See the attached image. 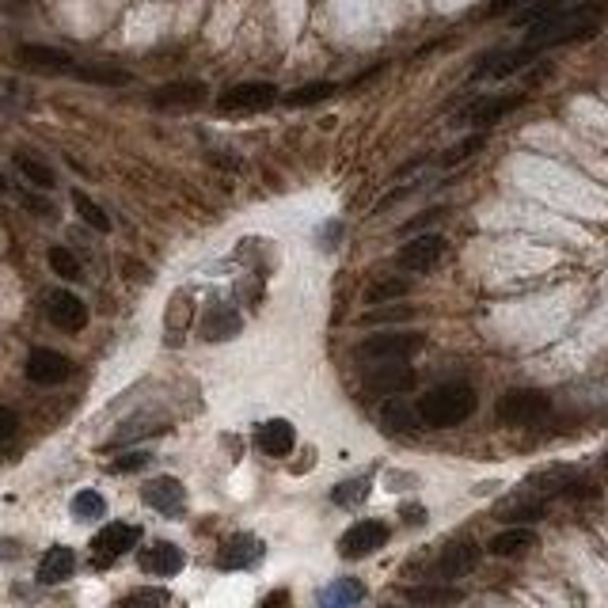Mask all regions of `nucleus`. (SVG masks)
Listing matches in <instances>:
<instances>
[{
    "label": "nucleus",
    "mask_w": 608,
    "mask_h": 608,
    "mask_svg": "<svg viewBox=\"0 0 608 608\" xmlns=\"http://www.w3.org/2000/svg\"><path fill=\"white\" fill-rule=\"evenodd\" d=\"M479 567V544L475 540H453V544H445L441 555H437V578H464V574H472Z\"/></svg>",
    "instance_id": "dca6fc26"
},
{
    "label": "nucleus",
    "mask_w": 608,
    "mask_h": 608,
    "mask_svg": "<svg viewBox=\"0 0 608 608\" xmlns=\"http://www.w3.org/2000/svg\"><path fill=\"white\" fill-rule=\"evenodd\" d=\"M407 293V282L403 278H384V282H373L365 289V301L369 304H384V301H396Z\"/></svg>",
    "instance_id": "f704fd0d"
},
{
    "label": "nucleus",
    "mask_w": 608,
    "mask_h": 608,
    "mask_svg": "<svg viewBox=\"0 0 608 608\" xmlns=\"http://www.w3.org/2000/svg\"><path fill=\"white\" fill-rule=\"evenodd\" d=\"M456 597H460L456 589H430V586L411 589V601H418V605H449Z\"/></svg>",
    "instance_id": "4c0bfd02"
},
{
    "label": "nucleus",
    "mask_w": 608,
    "mask_h": 608,
    "mask_svg": "<svg viewBox=\"0 0 608 608\" xmlns=\"http://www.w3.org/2000/svg\"><path fill=\"white\" fill-rule=\"evenodd\" d=\"M525 103V95L513 92V95H483V99H475L472 107H464L460 111V126H475V130H487V126H494V122H502L510 111H517Z\"/></svg>",
    "instance_id": "f8f14e48"
},
{
    "label": "nucleus",
    "mask_w": 608,
    "mask_h": 608,
    "mask_svg": "<svg viewBox=\"0 0 608 608\" xmlns=\"http://www.w3.org/2000/svg\"><path fill=\"white\" fill-rule=\"evenodd\" d=\"M441 259H445V236L441 232H422V236L399 247L396 255V263L403 270H411V274H430Z\"/></svg>",
    "instance_id": "1a4fd4ad"
},
{
    "label": "nucleus",
    "mask_w": 608,
    "mask_h": 608,
    "mask_svg": "<svg viewBox=\"0 0 608 608\" xmlns=\"http://www.w3.org/2000/svg\"><path fill=\"white\" fill-rule=\"evenodd\" d=\"M168 430V422H152V418H133V422H126L118 434L111 437L114 449H122V445H130V441H137V437H156Z\"/></svg>",
    "instance_id": "c85d7f7f"
},
{
    "label": "nucleus",
    "mask_w": 608,
    "mask_h": 608,
    "mask_svg": "<svg viewBox=\"0 0 608 608\" xmlns=\"http://www.w3.org/2000/svg\"><path fill=\"white\" fill-rule=\"evenodd\" d=\"M479 149H483V133H472L468 141H460L456 149L445 152V156H441V164H445V168H456L460 160H468V156H475V152H479Z\"/></svg>",
    "instance_id": "e433bc0d"
},
{
    "label": "nucleus",
    "mask_w": 608,
    "mask_h": 608,
    "mask_svg": "<svg viewBox=\"0 0 608 608\" xmlns=\"http://www.w3.org/2000/svg\"><path fill=\"white\" fill-rule=\"evenodd\" d=\"M437 217H445V209H426L422 217H415V221H407L403 225V232H418L422 225H430V221H437Z\"/></svg>",
    "instance_id": "79ce46f5"
},
{
    "label": "nucleus",
    "mask_w": 608,
    "mask_h": 608,
    "mask_svg": "<svg viewBox=\"0 0 608 608\" xmlns=\"http://www.w3.org/2000/svg\"><path fill=\"white\" fill-rule=\"evenodd\" d=\"M152 103H156L160 111H190V107H202V103H206V84H198V80L164 84L160 92L152 95Z\"/></svg>",
    "instance_id": "6ab92c4d"
},
{
    "label": "nucleus",
    "mask_w": 608,
    "mask_h": 608,
    "mask_svg": "<svg viewBox=\"0 0 608 608\" xmlns=\"http://www.w3.org/2000/svg\"><path fill=\"white\" fill-rule=\"evenodd\" d=\"M403 517H407V521H422L426 513H422V510H411V506H403Z\"/></svg>",
    "instance_id": "a18cd8bd"
},
{
    "label": "nucleus",
    "mask_w": 608,
    "mask_h": 608,
    "mask_svg": "<svg viewBox=\"0 0 608 608\" xmlns=\"http://www.w3.org/2000/svg\"><path fill=\"white\" fill-rule=\"evenodd\" d=\"M494 415L506 426H536V422H544L551 415V396L540 392V388H513V392L498 399Z\"/></svg>",
    "instance_id": "7ed1b4c3"
},
{
    "label": "nucleus",
    "mask_w": 608,
    "mask_h": 608,
    "mask_svg": "<svg viewBox=\"0 0 608 608\" xmlns=\"http://www.w3.org/2000/svg\"><path fill=\"white\" fill-rule=\"evenodd\" d=\"M73 76L84 84H103V88H122L133 80L126 69H114V65H76Z\"/></svg>",
    "instance_id": "a878e982"
},
{
    "label": "nucleus",
    "mask_w": 608,
    "mask_h": 608,
    "mask_svg": "<svg viewBox=\"0 0 608 608\" xmlns=\"http://www.w3.org/2000/svg\"><path fill=\"white\" fill-rule=\"evenodd\" d=\"M141 540V529L130 525V521H111L92 536V563L95 567H111L114 559H122L126 551L137 548Z\"/></svg>",
    "instance_id": "423d86ee"
},
{
    "label": "nucleus",
    "mask_w": 608,
    "mask_h": 608,
    "mask_svg": "<svg viewBox=\"0 0 608 608\" xmlns=\"http://www.w3.org/2000/svg\"><path fill=\"white\" fill-rule=\"evenodd\" d=\"M426 346V335L422 331H380V335H369V339L358 346L361 361H411Z\"/></svg>",
    "instance_id": "20e7f679"
},
{
    "label": "nucleus",
    "mask_w": 608,
    "mask_h": 608,
    "mask_svg": "<svg viewBox=\"0 0 608 608\" xmlns=\"http://www.w3.org/2000/svg\"><path fill=\"white\" fill-rule=\"evenodd\" d=\"M517 4H525V0H491V4H487V16H506Z\"/></svg>",
    "instance_id": "37998d69"
},
{
    "label": "nucleus",
    "mask_w": 608,
    "mask_h": 608,
    "mask_svg": "<svg viewBox=\"0 0 608 608\" xmlns=\"http://www.w3.org/2000/svg\"><path fill=\"white\" fill-rule=\"evenodd\" d=\"M263 555H266V544L259 536L236 532V536H228L225 544L217 548V570H225V574H232V570H251L263 563Z\"/></svg>",
    "instance_id": "9d476101"
},
{
    "label": "nucleus",
    "mask_w": 608,
    "mask_h": 608,
    "mask_svg": "<svg viewBox=\"0 0 608 608\" xmlns=\"http://www.w3.org/2000/svg\"><path fill=\"white\" fill-rule=\"evenodd\" d=\"M12 164H16V171L27 179V183H35V187L42 190H54L57 187V175L50 171V164H42V160H35V156H27V152H16L12 156Z\"/></svg>",
    "instance_id": "bb28decb"
},
{
    "label": "nucleus",
    "mask_w": 608,
    "mask_h": 608,
    "mask_svg": "<svg viewBox=\"0 0 608 608\" xmlns=\"http://www.w3.org/2000/svg\"><path fill=\"white\" fill-rule=\"evenodd\" d=\"M369 475H358V479H346V483H339L335 491H331V502L335 506H342V510H350V506H361L365 498H369Z\"/></svg>",
    "instance_id": "c756f323"
},
{
    "label": "nucleus",
    "mask_w": 608,
    "mask_h": 608,
    "mask_svg": "<svg viewBox=\"0 0 608 608\" xmlns=\"http://www.w3.org/2000/svg\"><path fill=\"white\" fill-rule=\"evenodd\" d=\"M380 426H384L388 434H415L418 426H422V418H418V411L407 407V403H384Z\"/></svg>",
    "instance_id": "393cba45"
},
{
    "label": "nucleus",
    "mask_w": 608,
    "mask_h": 608,
    "mask_svg": "<svg viewBox=\"0 0 608 608\" xmlns=\"http://www.w3.org/2000/svg\"><path fill=\"white\" fill-rule=\"evenodd\" d=\"M168 605V593L164 589H137L130 597H122L114 608H164Z\"/></svg>",
    "instance_id": "c9c22d12"
},
{
    "label": "nucleus",
    "mask_w": 608,
    "mask_h": 608,
    "mask_svg": "<svg viewBox=\"0 0 608 608\" xmlns=\"http://www.w3.org/2000/svg\"><path fill=\"white\" fill-rule=\"evenodd\" d=\"M19 61L27 65V69H38V73H69L73 76L76 61L65 50H57V46H38V42H27V46H19Z\"/></svg>",
    "instance_id": "412c9836"
},
{
    "label": "nucleus",
    "mask_w": 608,
    "mask_h": 608,
    "mask_svg": "<svg viewBox=\"0 0 608 608\" xmlns=\"http://www.w3.org/2000/svg\"><path fill=\"white\" fill-rule=\"evenodd\" d=\"M4 190H8V179H4V175H0V194H4Z\"/></svg>",
    "instance_id": "49530a36"
},
{
    "label": "nucleus",
    "mask_w": 608,
    "mask_h": 608,
    "mask_svg": "<svg viewBox=\"0 0 608 608\" xmlns=\"http://www.w3.org/2000/svg\"><path fill=\"white\" fill-rule=\"evenodd\" d=\"M365 601V582L361 578H335L320 593L316 608H358Z\"/></svg>",
    "instance_id": "4be33fe9"
},
{
    "label": "nucleus",
    "mask_w": 608,
    "mask_h": 608,
    "mask_svg": "<svg viewBox=\"0 0 608 608\" xmlns=\"http://www.w3.org/2000/svg\"><path fill=\"white\" fill-rule=\"evenodd\" d=\"M42 312H46V320L54 327L69 331V335L84 331V323H88V304L80 301L76 293H69V289H50L46 301H42Z\"/></svg>",
    "instance_id": "9b49d317"
},
{
    "label": "nucleus",
    "mask_w": 608,
    "mask_h": 608,
    "mask_svg": "<svg viewBox=\"0 0 608 608\" xmlns=\"http://www.w3.org/2000/svg\"><path fill=\"white\" fill-rule=\"evenodd\" d=\"M475 396L472 384L464 380H449V384H437L426 396L418 399V418L422 426H434V430H453L460 422H468L475 415Z\"/></svg>",
    "instance_id": "f03ea898"
},
{
    "label": "nucleus",
    "mask_w": 608,
    "mask_h": 608,
    "mask_svg": "<svg viewBox=\"0 0 608 608\" xmlns=\"http://www.w3.org/2000/svg\"><path fill=\"white\" fill-rule=\"evenodd\" d=\"M388 540H392V529L384 521H377V517H369V521H358V525H350V529L342 532L339 555L342 559H365V555L384 548Z\"/></svg>",
    "instance_id": "0eeeda50"
},
{
    "label": "nucleus",
    "mask_w": 608,
    "mask_h": 608,
    "mask_svg": "<svg viewBox=\"0 0 608 608\" xmlns=\"http://www.w3.org/2000/svg\"><path fill=\"white\" fill-rule=\"evenodd\" d=\"M73 209L80 213V221H84V225H92L95 232H111V217H107L103 206L92 202L84 190H73Z\"/></svg>",
    "instance_id": "7c9ffc66"
},
{
    "label": "nucleus",
    "mask_w": 608,
    "mask_h": 608,
    "mask_svg": "<svg viewBox=\"0 0 608 608\" xmlns=\"http://www.w3.org/2000/svg\"><path fill=\"white\" fill-rule=\"evenodd\" d=\"M141 502L160 517H183L187 513V487L175 475H156L141 487Z\"/></svg>",
    "instance_id": "6e6552de"
},
{
    "label": "nucleus",
    "mask_w": 608,
    "mask_h": 608,
    "mask_svg": "<svg viewBox=\"0 0 608 608\" xmlns=\"http://www.w3.org/2000/svg\"><path fill=\"white\" fill-rule=\"evenodd\" d=\"M190 320H194V297H190V293H175L168 304V335H164V339H168L171 346H179V342L187 339Z\"/></svg>",
    "instance_id": "b1692460"
},
{
    "label": "nucleus",
    "mask_w": 608,
    "mask_h": 608,
    "mask_svg": "<svg viewBox=\"0 0 608 608\" xmlns=\"http://www.w3.org/2000/svg\"><path fill=\"white\" fill-rule=\"evenodd\" d=\"M278 103V88L270 80H247L232 84L228 92L217 95V111L221 114H259Z\"/></svg>",
    "instance_id": "39448f33"
},
{
    "label": "nucleus",
    "mask_w": 608,
    "mask_h": 608,
    "mask_svg": "<svg viewBox=\"0 0 608 608\" xmlns=\"http://www.w3.org/2000/svg\"><path fill=\"white\" fill-rule=\"evenodd\" d=\"M76 521H99L103 513H107V502H103V494L99 491H80L73 494V506H69Z\"/></svg>",
    "instance_id": "2f4dec72"
},
{
    "label": "nucleus",
    "mask_w": 608,
    "mask_h": 608,
    "mask_svg": "<svg viewBox=\"0 0 608 608\" xmlns=\"http://www.w3.org/2000/svg\"><path fill=\"white\" fill-rule=\"evenodd\" d=\"M19 430V418H16V411H8V407H0V445L8 441V437L16 434Z\"/></svg>",
    "instance_id": "a19ab883"
},
{
    "label": "nucleus",
    "mask_w": 608,
    "mask_h": 608,
    "mask_svg": "<svg viewBox=\"0 0 608 608\" xmlns=\"http://www.w3.org/2000/svg\"><path fill=\"white\" fill-rule=\"evenodd\" d=\"M137 567L152 574V578H175L179 570L187 567V555L179 544H171V540H156L149 548L137 555Z\"/></svg>",
    "instance_id": "2eb2a0df"
},
{
    "label": "nucleus",
    "mask_w": 608,
    "mask_h": 608,
    "mask_svg": "<svg viewBox=\"0 0 608 608\" xmlns=\"http://www.w3.org/2000/svg\"><path fill=\"white\" fill-rule=\"evenodd\" d=\"M198 331H202L206 342H228L244 331V316H240L232 304H209Z\"/></svg>",
    "instance_id": "a211bd4d"
},
{
    "label": "nucleus",
    "mask_w": 608,
    "mask_h": 608,
    "mask_svg": "<svg viewBox=\"0 0 608 608\" xmlns=\"http://www.w3.org/2000/svg\"><path fill=\"white\" fill-rule=\"evenodd\" d=\"M46 263H50V270H54L57 278H65V282L84 278V270H80V263H76V255L69 247H50V251H46Z\"/></svg>",
    "instance_id": "473e14b6"
},
{
    "label": "nucleus",
    "mask_w": 608,
    "mask_h": 608,
    "mask_svg": "<svg viewBox=\"0 0 608 608\" xmlns=\"http://www.w3.org/2000/svg\"><path fill=\"white\" fill-rule=\"evenodd\" d=\"M19 551V544H0V559H12Z\"/></svg>",
    "instance_id": "c03bdc74"
},
{
    "label": "nucleus",
    "mask_w": 608,
    "mask_h": 608,
    "mask_svg": "<svg viewBox=\"0 0 608 608\" xmlns=\"http://www.w3.org/2000/svg\"><path fill=\"white\" fill-rule=\"evenodd\" d=\"M605 460H608V456H605Z\"/></svg>",
    "instance_id": "de8ad7c7"
},
{
    "label": "nucleus",
    "mask_w": 608,
    "mask_h": 608,
    "mask_svg": "<svg viewBox=\"0 0 608 608\" xmlns=\"http://www.w3.org/2000/svg\"><path fill=\"white\" fill-rule=\"evenodd\" d=\"M259 608H293V593L289 589H270L259 601Z\"/></svg>",
    "instance_id": "ea45409f"
},
{
    "label": "nucleus",
    "mask_w": 608,
    "mask_h": 608,
    "mask_svg": "<svg viewBox=\"0 0 608 608\" xmlns=\"http://www.w3.org/2000/svg\"><path fill=\"white\" fill-rule=\"evenodd\" d=\"M23 373H27V380L38 384V388H54V384H61V380L73 373V361L65 358V354H57V350H50V346H35V350L27 354Z\"/></svg>",
    "instance_id": "ddd939ff"
},
{
    "label": "nucleus",
    "mask_w": 608,
    "mask_h": 608,
    "mask_svg": "<svg viewBox=\"0 0 608 608\" xmlns=\"http://www.w3.org/2000/svg\"><path fill=\"white\" fill-rule=\"evenodd\" d=\"M152 464V453H145V449H141V453H126V456H118V460H114L111 464V472H141V468H149Z\"/></svg>",
    "instance_id": "58836bf2"
},
{
    "label": "nucleus",
    "mask_w": 608,
    "mask_h": 608,
    "mask_svg": "<svg viewBox=\"0 0 608 608\" xmlns=\"http://www.w3.org/2000/svg\"><path fill=\"white\" fill-rule=\"evenodd\" d=\"M544 513H548L544 498H529V502H517L510 510H502V517H506L510 525H532V521H540Z\"/></svg>",
    "instance_id": "72a5a7b5"
},
{
    "label": "nucleus",
    "mask_w": 608,
    "mask_h": 608,
    "mask_svg": "<svg viewBox=\"0 0 608 608\" xmlns=\"http://www.w3.org/2000/svg\"><path fill=\"white\" fill-rule=\"evenodd\" d=\"M608 19V0H582L574 8H559L555 16H548L544 23L529 27L525 46L532 50H548V46H567V42H582L593 38Z\"/></svg>",
    "instance_id": "f257e3e1"
},
{
    "label": "nucleus",
    "mask_w": 608,
    "mask_h": 608,
    "mask_svg": "<svg viewBox=\"0 0 608 608\" xmlns=\"http://www.w3.org/2000/svg\"><path fill=\"white\" fill-rule=\"evenodd\" d=\"M76 574V551L65 548V544H57V548H50L42 559H38V586H61V582H69Z\"/></svg>",
    "instance_id": "aec40b11"
},
{
    "label": "nucleus",
    "mask_w": 608,
    "mask_h": 608,
    "mask_svg": "<svg viewBox=\"0 0 608 608\" xmlns=\"http://www.w3.org/2000/svg\"><path fill=\"white\" fill-rule=\"evenodd\" d=\"M255 445L266 456H289L297 449V430L285 418H266V422L255 426Z\"/></svg>",
    "instance_id": "f3484780"
},
{
    "label": "nucleus",
    "mask_w": 608,
    "mask_h": 608,
    "mask_svg": "<svg viewBox=\"0 0 608 608\" xmlns=\"http://www.w3.org/2000/svg\"><path fill=\"white\" fill-rule=\"evenodd\" d=\"M335 95V84L331 80H312V84H304V88H293V92L285 95V103L289 107H316L323 99H331Z\"/></svg>",
    "instance_id": "cd10ccee"
},
{
    "label": "nucleus",
    "mask_w": 608,
    "mask_h": 608,
    "mask_svg": "<svg viewBox=\"0 0 608 608\" xmlns=\"http://www.w3.org/2000/svg\"><path fill=\"white\" fill-rule=\"evenodd\" d=\"M532 544H536V532H532L529 525H513V529H502L491 540V555H498V559H517V555H525Z\"/></svg>",
    "instance_id": "5701e85b"
},
{
    "label": "nucleus",
    "mask_w": 608,
    "mask_h": 608,
    "mask_svg": "<svg viewBox=\"0 0 608 608\" xmlns=\"http://www.w3.org/2000/svg\"><path fill=\"white\" fill-rule=\"evenodd\" d=\"M365 388L373 396H396L415 388V369L407 361H377L373 369H365Z\"/></svg>",
    "instance_id": "4468645a"
}]
</instances>
